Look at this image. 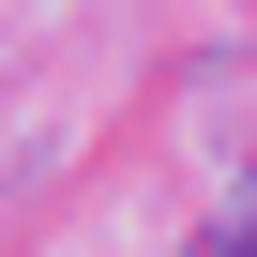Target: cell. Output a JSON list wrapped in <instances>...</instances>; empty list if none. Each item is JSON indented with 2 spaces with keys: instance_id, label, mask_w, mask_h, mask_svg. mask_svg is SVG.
<instances>
[{
  "instance_id": "obj_1",
  "label": "cell",
  "mask_w": 257,
  "mask_h": 257,
  "mask_svg": "<svg viewBox=\"0 0 257 257\" xmlns=\"http://www.w3.org/2000/svg\"><path fill=\"white\" fill-rule=\"evenodd\" d=\"M197 257H257V212H242V227H212V242H197Z\"/></svg>"
}]
</instances>
